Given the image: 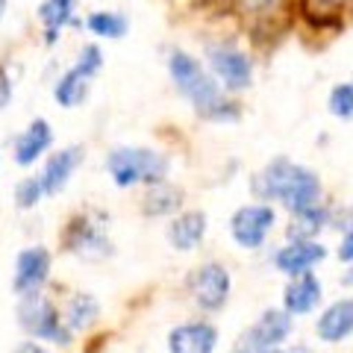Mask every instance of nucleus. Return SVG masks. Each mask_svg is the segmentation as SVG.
<instances>
[{
  "instance_id": "nucleus-15",
  "label": "nucleus",
  "mask_w": 353,
  "mask_h": 353,
  "mask_svg": "<svg viewBox=\"0 0 353 353\" xmlns=\"http://www.w3.org/2000/svg\"><path fill=\"white\" fill-rule=\"evenodd\" d=\"M206 230H209L206 212H201V209H189V212H180L168 224V241H171L174 250L189 253L203 241Z\"/></svg>"
},
{
  "instance_id": "nucleus-20",
  "label": "nucleus",
  "mask_w": 353,
  "mask_h": 353,
  "mask_svg": "<svg viewBox=\"0 0 353 353\" xmlns=\"http://www.w3.org/2000/svg\"><path fill=\"white\" fill-rule=\"evenodd\" d=\"M74 6L77 0H44L39 6V18L44 24V41L57 44L59 30L65 24H74Z\"/></svg>"
},
{
  "instance_id": "nucleus-23",
  "label": "nucleus",
  "mask_w": 353,
  "mask_h": 353,
  "mask_svg": "<svg viewBox=\"0 0 353 353\" xmlns=\"http://www.w3.org/2000/svg\"><path fill=\"white\" fill-rule=\"evenodd\" d=\"M85 27L94 32V36L103 39H121L127 32V18L121 12H92L85 21Z\"/></svg>"
},
{
  "instance_id": "nucleus-1",
  "label": "nucleus",
  "mask_w": 353,
  "mask_h": 353,
  "mask_svg": "<svg viewBox=\"0 0 353 353\" xmlns=\"http://www.w3.org/2000/svg\"><path fill=\"white\" fill-rule=\"evenodd\" d=\"M250 189L256 194L259 203L277 201L285 212H292V215L324 201L321 176H318L312 168H306L301 162H292L285 157L271 159L262 171L253 174Z\"/></svg>"
},
{
  "instance_id": "nucleus-34",
  "label": "nucleus",
  "mask_w": 353,
  "mask_h": 353,
  "mask_svg": "<svg viewBox=\"0 0 353 353\" xmlns=\"http://www.w3.org/2000/svg\"><path fill=\"white\" fill-rule=\"evenodd\" d=\"M3 15H6V0H0V21H3Z\"/></svg>"
},
{
  "instance_id": "nucleus-16",
  "label": "nucleus",
  "mask_w": 353,
  "mask_h": 353,
  "mask_svg": "<svg viewBox=\"0 0 353 353\" xmlns=\"http://www.w3.org/2000/svg\"><path fill=\"white\" fill-rule=\"evenodd\" d=\"M327 227H333V206L321 201V203L303 209V212H294L292 215V224L285 227V239H289V241L318 239Z\"/></svg>"
},
{
  "instance_id": "nucleus-32",
  "label": "nucleus",
  "mask_w": 353,
  "mask_h": 353,
  "mask_svg": "<svg viewBox=\"0 0 353 353\" xmlns=\"http://www.w3.org/2000/svg\"><path fill=\"white\" fill-rule=\"evenodd\" d=\"M274 353H312L309 345H289V347H277Z\"/></svg>"
},
{
  "instance_id": "nucleus-4",
  "label": "nucleus",
  "mask_w": 353,
  "mask_h": 353,
  "mask_svg": "<svg viewBox=\"0 0 353 353\" xmlns=\"http://www.w3.org/2000/svg\"><path fill=\"white\" fill-rule=\"evenodd\" d=\"M18 324L24 333L41 341H57V345H71V330L59 318L57 306H53L41 292L18 294Z\"/></svg>"
},
{
  "instance_id": "nucleus-17",
  "label": "nucleus",
  "mask_w": 353,
  "mask_h": 353,
  "mask_svg": "<svg viewBox=\"0 0 353 353\" xmlns=\"http://www.w3.org/2000/svg\"><path fill=\"white\" fill-rule=\"evenodd\" d=\"M292 327H294V315H289L285 309H265L256 321L250 324V333L259 341H265L271 350H277L292 336Z\"/></svg>"
},
{
  "instance_id": "nucleus-9",
  "label": "nucleus",
  "mask_w": 353,
  "mask_h": 353,
  "mask_svg": "<svg viewBox=\"0 0 353 353\" xmlns=\"http://www.w3.org/2000/svg\"><path fill=\"white\" fill-rule=\"evenodd\" d=\"M327 248L318 239H303V241H285V245L274 253V268L285 277H301V274L312 271L315 265L327 259Z\"/></svg>"
},
{
  "instance_id": "nucleus-10",
  "label": "nucleus",
  "mask_w": 353,
  "mask_h": 353,
  "mask_svg": "<svg viewBox=\"0 0 353 353\" xmlns=\"http://www.w3.org/2000/svg\"><path fill=\"white\" fill-rule=\"evenodd\" d=\"M50 277V253L48 248H24L15 259V277L12 289L15 294L39 292Z\"/></svg>"
},
{
  "instance_id": "nucleus-11",
  "label": "nucleus",
  "mask_w": 353,
  "mask_h": 353,
  "mask_svg": "<svg viewBox=\"0 0 353 353\" xmlns=\"http://www.w3.org/2000/svg\"><path fill=\"white\" fill-rule=\"evenodd\" d=\"M218 327L209 321H185L168 333V353H215Z\"/></svg>"
},
{
  "instance_id": "nucleus-19",
  "label": "nucleus",
  "mask_w": 353,
  "mask_h": 353,
  "mask_svg": "<svg viewBox=\"0 0 353 353\" xmlns=\"http://www.w3.org/2000/svg\"><path fill=\"white\" fill-rule=\"evenodd\" d=\"M183 197H185V192L180 185L162 180V183H153L148 189V194L141 197V209H145V215H153V218L174 215L176 209L183 206Z\"/></svg>"
},
{
  "instance_id": "nucleus-26",
  "label": "nucleus",
  "mask_w": 353,
  "mask_h": 353,
  "mask_svg": "<svg viewBox=\"0 0 353 353\" xmlns=\"http://www.w3.org/2000/svg\"><path fill=\"white\" fill-rule=\"evenodd\" d=\"M74 68H80L85 77H94L97 71L103 68V53L97 44H85V48L80 50V57H77V65Z\"/></svg>"
},
{
  "instance_id": "nucleus-27",
  "label": "nucleus",
  "mask_w": 353,
  "mask_h": 353,
  "mask_svg": "<svg viewBox=\"0 0 353 353\" xmlns=\"http://www.w3.org/2000/svg\"><path fill=\"white\" fill-rule=\"evenodd\" d=\"M230 353H274V350L265 345V341H259L256 336H253V333H250V327H248L245 333L239 336V341L233 345V350H230Z\"/></svg>"
},
{
  "instance_id": "nucleus-24",
  "label": "nucleus",
  "mask_w": 353,
  "mask_h": 353,
  "mask_svg": "<svg viewBox=\"0 0 353 353\" xmlns=\"http://www.w3.org/2000/svg\"><path fill=\"white\" fill-rule=\"evenodd\" d=\"M327 109L330 115L339 121H353V80L336 83L327 94Z\"/></svg>"
},
{
  "instance_id": "nucleus-14",
  "label": "nucleus",
  "mask_w": 353,
  "mask_h": 353,
  "mask_svg": "<svg viewBox=\"0 0 353 353\" xmlns=\"http://www.w3.org/2000/svg\"><path fill=\"white\" fill-rule=\"evenodd\" d=\"M83 159H85V150L80 145H71V148H62V150L53 153V157L44 162V171H41L44 194H59L65 185H68L71 174L77 171V165Z\"/></svg>"
},
{
  "instance_id": "nucleus-28",
  "label": "nucleus",
  "mask_w": 353,
  "mask_h": 353,
  "mask_svg": "<svg viewBox=\"0 0 353 353\" xmlns=\"http://www.w3.org/2000/svg\"><path fill=\"white\" fill-rule=\"evenodd\" d=\"M336 256H339V262H345V265L353 262V227L341 233V241H339V248H336Z\"/></svg>"
},
{
  "instance_id": "nucleus-33",
  "label": "nucleus",
  "mask_w": 353,
  "mask_h": 353,
  "mask_svg": "<svg viewBox=\"0 0 353 353\" xmlns=\"http://www.w3.org/2000/svg\"><path fill=\"white\" fill-rule=\"evenodd\" d=\"M339 280H341V285H353V262L347 265L345 271H341V277H339Z\"/></svg>"
},
{
  "instance_id": "nucleus-30",
  "label": "nucleus",
  "mask_w": 353,
  "mask_h": 353,
  "mask_svg": "<svg viewBox=\"0 0 353 353\" xmlns=\"http://www.w3.org/2000/svg\"><path fill=\"white\" fill-rule=\"evenodd\" d=\"M15 353H48V350H44L39 341H24V345L15 347Z\"/></svg>"
},
{
  "instance_id": "nucleus-3",
  "label": "nucleus",
  "mask_w": 353,
  "mask_h": 353,
  "mask_svg": "<svg viewBox=\"0 0 353 353\" xmlns=\"http://www.w3.org/2000/svg\"><path fill=\"white\" fill-rule=\"evenodd\" d=\"M168 157L150 148H115L106 159V171L118 189H130L139 183H162L168 176Z\"/></svg>"
},
{
  "instance_id": "nucleus-12",
  "label": "nucleus",
  "mask_w": 353,
  "mask_h": 353,
  "mask_svg": "<svg viewBox=\"0 0 353 353\" xmlns=\"http://www.w3.org/2000/svg\"><path fill=\"white\" fill-rule=\"evenodd\" d=\"M315 336L324 345H339L353 336V297H339L315 318Z\"/></svg>"
},
{
  "instance_id": "nucleus-21",
  "label": "nucleus",
  "mask_w": 353,
  "mask_h": 353,
  "mask_svg": "<svg viewBox=\"0 0 353 353\" xmlns=\"http://www.w3.org/2000/svg\"><path fill=\"white\" fill-rule=\"evenodd\" d=\"M97 318H101V303H97L94 294L80 292L68 301V309H65V324H68L71 333H83V330L92 327Z\"/></svg>"
},
{
  "instance_id": "nucleus-18",
  "label": "nucleus",
  "mask_w": 353,
  "mask_h": 353,
  "mask_svg": "<svg viewBox=\"0 0 353 353\" xmlns=\"http://www.w3.org/2000/svg\"><path fill=\"white\" fill-rule=\"evenodd\" d=\"M53 141V130L44 118H36L32 124L15 139V162L18 165H32Z\"/></svg>"
},
{
  "instance_id": "nucleus-31",
  "label": "nucleus",
  "mask_w": 353,
  "mask_h": 353,
  "mask_svg": "<svg viewBox=\"0 0 353 353\" xmlns=\"http://www.w3.org/2000/svg\"><path fill=\"white\" fill-rule=\"evenodd\" d=\"M245 3L250 6V9H259V12H265V9H271L277 0H245Z\"/></svg>"
},
{
  "instance_id": "nucleus-22",
  "label": "nucleus",
  "mask_w": 353,
  "mask_h": 353,
  "mask_svg": "<svg viewBox=\"0 0 353 353\" xmlns=\"http://www.w3.org/2000/svg\"><path fill=\"white\" fill-rule=\"evenodd\" d=\"M88 80H92V77H85L80 68H68L57 80V85H53L57 103L65 109H74L77 103H83V97L88 94Z\"/></svg>"
},
{
  "instance_id": "nucleus-5",
  "label": "nucleus",
  "mask_w": 353,
  "mask_h": 353,
  "mask_svg": "<svg viewBox=\"0 0 353 353\" xmlns=\"http://www.w3.org/2000/svg\"><path fill=\"white\" fill-rule=\"evenodd\" d=\"M206 62L224 92L239 94L253 85V62L233 41H212L206 48Z\"/></svg>"
},
{
  "instance_id": "nucleus-7",
  "label": "nucleus",
  "mask_w": 353,
  "mask_h": 353,
  "mask_svg": "<svg viewBox=\"0 0 353 353\" xmlns=\"http://www.w3.org/2000/svg\"><path fill=\"white\" fill-rule=\"evenodd\" d=\"M277 224V209L271 203H245L230 218V236L239 248L259 250Z\"/></svg>"
},
{
  "instance_id": "nucleus-6",
  "label": "nucleus",
  "mask_w": 353,
  "mask_h": 353,
  "mask_svg": "<svg viewBox=\"0 0 353 353\" xmlns=\"http://www.w3.org/2000/svg\"><path fill=\"white\" fill-rule=\"evenodd\" d=\"M103 224L106 221L101 215L97 218H92V215L71 218V224H68V230H65V236H62L65 250L74 253V256H80V259H88V262L112 256V241H109Z\"/></svg>"
},
{
  "instance_id": "nucleus-2",
  "label": "nucleus",
  "mask_w": 353,
  "mask_h": 353,
  "mask_svg": "<svg viewBox=\"0 0 353 353\" xmlns=\"http://www.w3.org/2000/svg\"><path fill=\"white\" fill-rule=\"evenodd\" d=\"M168 74L185 101L194 106V112L206 121H218V124H230L239 121L241 109L236 101H230L227 92L221 88L209 71H203V65L194 57H189L185 50H171L168 57Z\"/></svg>"
},
{
  "instance_id": "nucleus-25",
  "label": "nucleus",
  "mask_w": 353,
  "mask_h": 353,
  "mask_svg": "<svg viewBox=\"0 0 353 353\" xmlns=\"http://www.w3.org/2000/svg\"><path fill=\"white\" fill-rule=\"evenodd\" d=\"M41 197H44L41 176H24V180L15 185V206L18 209H36Z\"/></svg>"
},
{
  "instance_id": "nucleus-29",
  "label": "nucleus",
  "mask_w": 353,
  "mask_h": 353,
  "mask_svg": "<svg viewBox=\"0 0 353 353\" xmlns=\"http://www.w3.org/2000/svg\"><path fill=\"white\" fill-rule=\"evenodd\" d=\"M9 101H12V80H9V71L0 65V112L9 106Z\"/></svg>"
},
{
  "instance_id": "nucleus-8",
  "label": "nucleus",
  "mask_w": 353,
  "mask_h": 353,
  "mask_svg": "<svg viewBox=\"0 0 353 353\" xmlns=\"http://www.w3.org/2000/svg\"><path fill=\"white\" fill-rule=\"evenodd\" d=\"M233 277L221 262H203L189 274V294L203 312H218L230 301Z\"/></svg>"
},
{
  "instance_id": "nucleus-13",
  "label": "nucleus",
  "mask_w": 353,
  "mask_h": 353,
  "mask_svg": "<svg viewBox=\"0 0 353 353\" xmlns=\"http://www.w3.org/2000/svg\"><path fill=\"white\" fill-rule=\"evenodd\" d=\"M321 297H324L321 280H318L312 271H306V274H301V277H289V283H285V289H283V309L289 315L301 318V315L315 312L318 303H321Z\"/></svg>"
}]
</instances>
